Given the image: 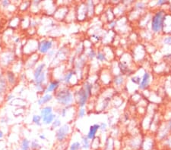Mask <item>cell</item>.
Instances as JSON below:
<instances>
[{"label": "cell", "instance_id": "obj_1", "mask_svg": "<svg viewBox=\"0 0 171 150\" xmlns=\"http://www.w3.org/2000/svg\"><path fill=\"white\" fill-rule=\"evenodd\" d=\"M53 96L57 103L62 107H71L76 105L74 92L71 87L62 85Z\"/></svg>", "mask_w": 171, "mask_h": 150}, {"label": "cell", "instance_id": "obj_2", "mask_svg": "<svg viewBox=\"0 0 171 150\" xmlns=\"http://www.w3.org/2000/svg\"><path fill=\"white\" fill-rule=\"evenodd\" d=\"M166 13L163 9H157L151 15L149 24V30L153 34L158 35L163 32Z\"/></svg>", "mask_w": 171, "mask_h": 150}, {"label": "cell", "instance_id": "obj_3", "mask_svg": "<svg viewBox=\"0 0 171 150\" xmlns=\"http://www.w3.org/2000/svg\"><path fill=\"white\" fill-rule=\"evenodd\" d=\"M76 108H85L88 106L90 96L85 91L81 86H76L73 88Z\"/></svg>", "mask_w": 171, "mask_h": 150}, {"label": "cell", "instance_id": "obj_4", "mask_svg": "<svg viewBox=\"0 0 171 150\" xmlns=\"http://www.w3.org/2000/svg\"><path fill=\"white\" fill-rule=\"evenodd\" d=\"M56 40L52 37L39 38L37 46V53L41 56H45L50 50L57 48L55 46Z\"/></svg>", "mask_w": 171, "mask_h": 150}, {"label": "cell", "instance_id": "obj_5", "mask_svg": "<svg viewBox=\"0 0 171 150\" xmlns=\"http://www.w3.org/2000/svg\"><path fill=\"white\" fill-rule=\"evenodd\" d=\"M72 127L69 123L62 124L55 131V138L57 143H63L69 139L72 133Z\"/></svg>", "mask_w": 171, "mask_h": 150}, {"label": "cell", "instance_id": "obj_6", "mask_svg": "<svg viewBox=\"0 0 171 150\" xmlns=\"http://www.w3.org/2000/svg\"><path fill=\"white\" fill-rule=\"evenodd\" d=\"M39 38H35L31 36L30 39L25 42V43L22 45V55L28 57L33 54L37 52V46Z\"/></svg>", "mask_w": 171, "mask_h": 150}, {"label": "cell", "instance_id": "obj_7", "mask_svg": "<svg viewBox=\"0 0 171 150\" xmlns=\"http://www.w3.org/2000/svg\"><path fill=\"white\" fill-rule=\"evenodd\" d=\"M15 54L14 51L6 50L0 53V66L2 68L8 69L10 66L15 62Z\"/></svg>", "mask_w": 171, "mask_h": 150}, {"label": "cell", "instance_id": "obj_8", "mask_svg": "<svg viewBox=\"0 0 171 150\" xmlns=\"http://www.w3.org/2000/svg\"><path fill=\"white\" fill-rule=\"evenodd\" d=\"M74 78L75 79H76V78L79 79L76 70H74L73 68H69L66 70L65 74H64L60 82L61 83H62V85L71 87V85L77 84L76 82L74 81V80H73Z\"/></svg>", "mask_w": 171, "mask_h": 150}, {"label": "cell", "instance_id": "obj_9", "mask_svg": "<svg viewBox=\"0 0 171 150\" xmlns=\"http://www.w3.org/2000/svg\"><path fill=\"white\" fill-rule=\"evenodd\" d=\"M76 12V19L78 21H85L88 18V10L86 2L78 3L77 8L75 10Z\"/></svg>", "mask_w": 171, "mask_h": 150}, {"label": "cell", "instance_id": "obj_10", "mask_svg": "<svg viewBox=\"0 0 171 150\" xmlns=\"http://www.w3.org/2000/svg\"><path fill=\"white\" fill-rule=\"evenodd\" d=\"M152 74L150 71H144L143 73L142 77H141V82L139 83V85L138 86L139 90L141 91H144V90H147L151 86V81H152Z\"/></svg>", "mask_w": 171, "mask_h": 150}, {"label": "cell", "instance_id": "obj_11", "mask_svg": "<svg viewBox=\"0 0 171 150\" xmlns=\"http://www.w3.org/2000/svg\"><path fill=\"white\" fill-rule=\"evenodd\" d=\"M5 78H6L7 83H8V87H15L17 83H18V75L15 74V72L12 71L11 69H6L4 71Z\"/></svg>", "mask_w": 171, "mask_h": 150}, {"label": "cell", "instance_id": "obj_12", "mask_svg": "<svg viewBox=\"0 0 171 150\" xmlns=\"http://www.w3.org/2000/svg\"><path fill=\"white\" fill-rule=\"evenodd\" d=\"M69 8L66 6H57L56 9L53 14V17L55 21H63L66 20V17H67L68 14L69 12Z\"/></svg>", "mask_w": 171, "mask_h": 150}, {"label": "cell", "instance_id": "obj_13", "mask_svg": "<svg viewBox=\"0 0 171 150\" xmlns=\"http://www.w3.org/2000/svg\"><path fill=\"white\" fill-rule=\"evenodd\" d=\"M62 86V83L58 80L52 79L48 82L46 84V88H45L44 93H50L54 94L57 90Z\"/></svg>", "mask_w": 171, "mask_h": 150}, {"label": "cell", "instance_id": "obj_14", "mask_svg": "<svg viewBox=\"0 0 171 150\" xmlns=\"http://www.w3.org/2000/svg\"><path fill=\"white\" fill-rule=\"evenodd\" d=\"M27 60L24 62V68L26 69H34L35 66L37 64L38 61L41 59V55L37 52L27 57Z\"/></svg>", "mask_w": 171, "mask_h": 150}, {"label": "cell", "instance_id": "obj_15", "mask_svg": "<svg viewBox=\"0 0 171 150\" xmlns=\"http://www.w3.org/2000/svg\"><path fill=\"white\" fill-rule=\"evenodd\" d=\"M100 81L102 83L103 85L104 86H108L109 84L112 83L113 81V75L111 74L110 70L104 69L103 70L102 73H100Z\"/></svg>", "mask_w": 171, "mask_h": 150}, {"label": "cell", "instance_id": "obj_16", "mask_svg": "<svg viewBox=\"0 0 171 150\" xmlns=\"http://www.w3.org/2000/svg\"><path fill=\"white\" fill-rule=\"evenodd\" d=\"M125 82H126V77L123 74L115 75V76L113 77L112 83L114 88L117 89V90H120V89L123 88Z\"/></svg>", "mask_w": 171, "mask_h": 150}, {"label": "cell", "instance_id": "obj_17", "mask_svg": "<svg viewBox=\"0 0 171 150\" xmlns=\"http://www.w3.org/2000/svg\"><path fill=\"white\" fill-rule=\"evenodd\" d=\"M53 99H54L53 94L43 93L38 97L37 100V103L38 105L42 106V107H43V106L46 105L48 103L51 102L53 100Z\"/></svg>", "mask_w": 171, "mask_h": 150}, {"label": "cell", "instance_id": "obj_18", "mask_svg": "<svg viewBox=\"0 0 171 150\" xmlns=\"http://www.w3.org/2000/svg\"><path fill=\"white\" fill-rule=\"evenodd\" d=\"M100 131V125L99 124H94L89 127L88 133L85 136L89 140L92 141L97 137V134Z\"/></svg>", "mask_w": 171, "mask_h": 150}, {"label": "cell", "instance_id": "obj_19", "mask_svg": "<svg viewBox=\"0 0 171 150\" xmlns=\"http://www.w3.org/2000/svg\"><path fill=\"white\" fill-rule=\"evenodd\" d=\"M46 62H42L41 63H38L37 65L35 66L34 69H33V73H32V80L35 79V78L39 77L43 71H45L46 68Z\"/></svg>", "mask_w": 171, "mask_h": 150}, {"label": "cell", "instance_id": "obj_20", "mask_svg": "<svg viewBox=\"0 0 171 150\" xmlns=\"http://www.w3.org/2000/svg\"><path fill=\"white\" fill-rule=\"evenodd\" d=\"M81 86L90 97L93 96L94 83L92 82L88 81V80H85V81H82V83H81Z\"/></svg>", "mask_w": 171, "mask_h": 150}, {"label": "cell", "instance_id": "obj_21", "mask_svg": "<svg viewBox=\"0 0 171 150\" xmlns=\"http://www.w3.org/2000/svg\"><path fill=\"white\" fill-rule=\"evenodd\" d=\"M57 117H58V115L56 113H52V114L44 116L43 118H42V124L46 125V126H50V125H51L53 124L54 120Z\"/></svg>", "mask_w": 171, "mask_h": 150}, {"label": "cell", "instance_id": "obj_22", "mask_svg": "<svg viewBox=\"0 0 171 150\" xmlns=\"http://www.w3.org/2000/svg\"><path fill=\"white\" fill-rule=\"evenodd\" d=\"M97 51L95 48L93 47H90V48L87 49L85 50V55L88 61H91V62H94V60L96 59V55H97Z\"/></svg>", "mask_w": 171, "mask_h": 150}, {"label": "cell", "instance_id": "obj_23", "mask_svg": "<svg viewBox=\"0 0 171 150\" xmlns=\"http://www.w3.org/2000/svg\"><path fill=\"white\" fill-rule=\"evenodd\" d=\"M21 19H22V17L18 16H15L12 17L11 20L9 21V23H8L9 28L14 30L21 27Z\"/></svg>", "mask_w": 171, "mask_h": 150}, {"label": "cell", "instance_id": "obj_24", "mask_svg": "<svg viewBox=\"0 0 171 150\" xmlns=\"http://www.w3.org/2000/svg\"><path fill=\"white\" fill-rule=\"evenodd\" d=\"M31 1H22L21 2L18 6V9L22 13H27L31 8Z\"/></svg>", "mask_w": 171, "mask_h": 150}, {"label": "cell", "instance_id": "obj_25", "mask_svg": "<svg viewBox=\"0 0 171 150\" xmlns=\"http://www.w3.org/2000/svg\"><path fill=\"white\" fill-rule=\"evenodd\" d=\"M54 109L52 105H46L43 106V107L41 108V110H40V115H41V118H43L44 116L52 114V113H53Z\"/></svg>", "mask_w": 171, "mask_h": 150}, {"label": "cell", "instance_id": "obj_26", "mask_svg": "<svg viewBox=\"0 0 171 150\" xmlns=\"http://www.w3.org/2000/svg\"><path fill=\"white\" fill-rule=\"evenodd\" d=\"M148 8V5L147 3H145L144 2H142V1H139V2H134L133 4V9L137 10L139 12H144L146 8Z\"/></svg>", "mask_w": 171, "mask_h": 150}, {"label": "cell", "instance_id": "obj_27", "mask_svg": "<svg viewBox=\"0 0 171 150\" xmlns=\"http://www.w3.org/2000/svg\"><path fill=\"white\" fill-rule=\"evenodd\" d=\"M81 150H90L91 146H90V140L87 138L86 136H82L81 139Z\"/></svg>", "mask_w": 171, "mask_h": 150}, {"label": "cell", "instance_id": "obj_28", "mask_svg": "<svg viewBox=\"0 0 171 150\" xmlns=\"http://www.w3.org/2000/svg\"><path fill=\"white\" fill-rule=\"evenodd\" d=\"M96 60L99 62V63H105V62H109L106 59L105 54L103 52L102 50H97V55H96Z\"/></svg>", "mask_w": 171, "mask_h": 150}, {"label": "cell", "instance_id": "obj_29", "mask_svg": "<svg viewBox=\"0 0 171 150\" xmlns=\"http://www.w3.org/2000/svg\"><path fill=\"white\" fill-rule=\"evenodd\" d=\"M30 145H31V140L24 137L21 141L19 150H31V146Z\"/></svg>", "mask_w": 171, "mask_h": 150}, {"label": "cell", "instance_id": "obj_30", "mask_svg": "<svg viewBox=\"0 0 171 150\" xmlns=\"http://www.w3.org/2000/svg\"><path fill=\"white\" fill-rule=\"evenodd\" d=\"M88 114V109L85 108H77L76 116L78 118H82Z\"/></svg>", "mask_w": 171, "mask_h": 150}, {"label": "cell", "instance_id": "obj_31", "mask_svg": "<svg viewBox=\"0 0 171 150\" xmlns=\"http://www.w3.org/2000/svg\"><path fill=\"white\" fill-rule=\"evenodd\" d=\"M69 150H81V141H72V142L69 145Z\"/></svg>", "mask_w": 171, "mask_h": 150}, {"label": "cell", "instance_id": "obj_32", "mask_svg": "<svg viewBox=\"0 0 171 150\" xmlns=\"http://www.w3.org/2000/svg\"><path fill=\"white\" fill-rule=\"evenodd\" d=\"M31 121H32V123L34 124H35L38 127H41L43 125L42 124V118L40 115H33L32 118H31Z\"/></svg>", "mask_w": 171, "mask_h": 150}, {"label": "cell", "instance_id": "obj_33", "mask_svg": "<svg viewBox=\"0 0 171 150\" xmlns=\"http://www.w3.org/2000/svg\"><path fill=\"white\" fill-rule=\"evenodd\" d=\"M62 120H61L60 118H59V117L58 116L55 120H54L53 124L50 125V126H51V130H56V129H58L59 127H60L61 126H62Z\"/></svg>", "mask_w": 171, "mask_h": 150}, {"label": "cell", "instance_id": "obj_34", "mask_svg": "<svg viewBox=\"0 0 171 150\" xmlns=\"http://www.w3.org/2000/svg\"><path fill=\"white\" fill-rule=\"evenodd\" d=\"M31 150H40L42 148L41 143L37 139L31 141Z\"/></svg>", "mask_w": 171, "mask_h": 150}, {"label": "cell", "instance_id": "obj_35", "mask_svg": "<svg viewBox=\"0 0 171 150\" xmlns=\"http://www.w3.org/2000/svg\"><path fill=\"white\" fill-rule=\"evenodd\" d=\"M69 108L70 107H62L60 108V109H59L58 114H57V115L59 117H61V118H65L67 117L68 115V113H69Z\"/></svg>", "mask_w": 171, "mask_h": 150}, {"label": "cell", "instance_id": "obj_36", "mask_svg": "<svg viewBox=\"0 0 171 150\" xmlns=\"http://www.w3.org/2000/svg\"><path fill=\"white\" fill-rule=\"evenodd\" d=\"M56 50H57V48L53 49L52 50H50V51L46 55H45V59H46L47 61H49V62H51V61L53 60L54 56H55L56 52Z\"/></svg>", "mask_w": 171, "mask_h": 150}, {"label": "cell", "instance_id": "obj_37", "mask_svg": "<svg viewBox=\"0 0 171 150\" xmlns=\"http://www.w3.org/2000/svg\"><path fill=\"white\" fill-rule=\"evenodd\" d=\"M130 81L133 83L134 85H136V86H139V83L141 82V77L139 76V75H132L130 78Z\"/></svg>", "mask_w": 171, "mask_h": 150}, {"label": "cell", "instance_id": "obj_38", "mask_svg": "<svg viewBox=\"0 0 171 150\" xmlns=\"http://www.w3.org/2000/svg\"><path fill=\"white\" fill-rule=\"evenodd\" d=\"M11 4L12 2H10L9 0H2V1L0 2V6H1L2 8H3L5 10H7V8L9 7Z\"/></svg>", "mask_w": 171, "mask_h": 150}, {"label": "cell", "instance_id": "obj_39", "mask_svg": "<svg viewBox=\"0 0 171 150\" xmlns=\"http://www.w3.org/2000/svg\"><path fill=\"white\" fill-rule=\"evenodd\" d=\"M162 43L165 46H171V36H167L164 37Z\"/></svg>", "mask_w": 171, "mask_h": 150}, {"label": "cell", "instance_id": "obj_40", "mask_svg": "<svg viewBox=\"0 0 171 150\" xmlns=\"http://www.w3.org/2000/svg\"><path fill=\"white\" fill-rule=\"evenodd\" d=\"M100 125V130L102 132H106L108 130V124L106 122H101L99 124Z\"/></svg>", "mask_w": 171, "mask_h": 150}, {"label": "cell", "instance_id": "obj_41", "mask_svg": "<svg viewBox=\"0 0 171 150\" xmlns=\"http://www.w3.org/2000/svg\"><path fill=\"white\" fill-rule=\"evenodd\" d=\"M14 99H15V96H14L12 93L6 94V102H11Z\"/></svg>", "mask_w": 171, "mask_h": 150}, {"label": "cell", "instance_id": "obj_42", "mask_svg": "<svg viewBox=\"0 0 171 150\" xmlns=\"http://www.w3.org/2000/svg\"><path fill=\"white\" fill-rule=\"evenodd\" d=\"M168 3V1H164V0H158V1H156V7L158 6H163L164 5L167 4Z\"/></svg>", "mask_w": 171, "mask_h": 150}, {"label": "cell", "instance_id": "obj_43", "mask_svg": "<svg viewBox=\"0 0 171 150\" xmlns=\"http://www.w3.org/2000/svg\"><path fill=\"white\" fill-rule=\"evenodd\" d=\"M38 137L41 140H46V136L45 134H40Z\"/></svg>", "mask_w": 171, "mask_h": 150}, {"label": "cell", "instance_id": "obj_44", "mask_svg": "<svg viewBox=\"0 0 171 150\" xmlns=\"http://www.w3.org/2000/svg\"><path fill=\"white\" fill-rule=\"evenodd\" d=\"M4 136H5L4 132L2 131V129H0V140H2V139L4 138Z\"/></svg>", "mask_w": 171, "mask_h": 150}, {"label": "cell", "instance_id": "obj_45", "mask_svg": "<svg viewBox=\"0 0 171 150\" xmlns=\"http://www.w3.org/2000/svg\"><path fill=\"white\" fill-rule=\"evenodd\" d=\"M167 128H168V129H170V130H171V118L170 120H169V121L167 122Z\"/></svg>", "mask_w": 171, "mask_h": 150}, {"label": "cell", "instance_id": "obj_46", "mask_svg": "<svg viewBox=\"0 0 171 150\" xmlns=\"http://www.w3.org/2000/svg\"><path fill=\"white\" fill-rule=\"evenodd\" d=\"M8 122V118H3L1 119V123H7Z\"/></svg>", "mask_w": 171, "mask_h": 150}]
</instances>
